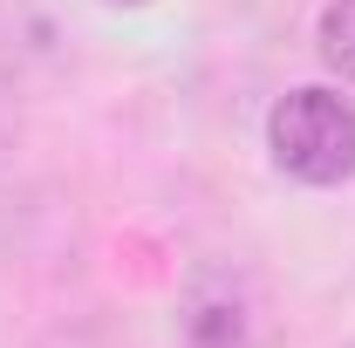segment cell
<instances>
[{
  "label": "cell",
  "mask_w": 355,
  "mask_h": 348,
  "mask_svg": "<svg viewBox=\"0 0 355 348\" xmlns=\"http://www.w3.org/2000/svg\"><path fill=\"white\" fill-rule=\"evenodd\" d=\"M349 348H355V342H349Z\"/></svg>",
  "instance_id": "cell-5"
},
{
  "label": "cell",
  "mask_w": 355,
  "mask_h": 348,
  "mask_svg": "<svg viewBox=\"0 0 355 348\" xmlns=\"http://www.w3.org/2000/svg\"><path fill=\"white\" fill-rule=\"evenodd\" d=\"M314 42H321V62H328L335 76H349V82H355V0H328V7H321Z\"/></svg>",
  "instance_id": "cell-3"
},
{
  "label": "cell",
  "mask_w": 355,
  "mask_h": 348,
  "mask_svg": "<svg viewBox=\"0 0 355 348\" xmlns=\"http://www.w3.org/2000/svg\"><path fill=\"white\" fill-rule=\"evenodd\" d=\"M266 150L301 184H349L355 177V103L335 89H287L266 110Z\"/></svg>",
  "instance_id": "cell-1"
},
{
  "label": "cell",
  "mask_w": 355,
  "mask_h": 348,
  "mask_svg": "<svg viewBox=\"0 0 355 348\" xmlns=\"http://www.w3.org/2000/svg\"><path fill=\"white\" fill-rule=\"evenodd\" d=\"M184 348H266V301L253 273L239 266H198L178 301Z\"/></svg>",
  "instance_id": "cell-2"
},
{
  "label": "cell",
  "mask_w": 355,
  "mask_h": 348,
  "mask_svg": "<svg viewBox=\"0 0 355 348\" xmlns=\"http://www.w3.org/2000/svg\"><path fill=\"white\" fill-rule=\"evenodd\" d=\"M110 7H144V0H110Z\"/></svg>",
  "instance_id": "cell-4"
}]
</instances>
